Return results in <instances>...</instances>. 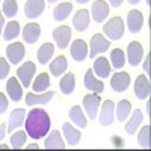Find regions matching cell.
Wrapping results in <instances>:
<instances>
[{"mask_svg":"<svg viewBox=\"0 0 151 151\" xmlns=\"http://www.w3.org/2000/svg\"><path fill=\"white\" fill-rule=\"evenodd\" d=\"M24 125H26L27 136H30L35 141H40L48 133L52 121H50L48 113L44 109H32L26 115Z\"/></svg>","mask_w":151,"mask_h":151,"instance_id":"1","label":"cell"},{"mask_svg":"<svg viewBox=\"0 0 151 151\" xmlns=\"http://www.w3.org/2000/svg\"><path fill=\"white\" fill-rule=\"evenodd\" d=\"M103 32L109 36V41H118L124 35V21L121 17H112L106 24H103Z\"/></svg>","mask_w":151,"mask_h":151,"instance_id":"2","label":"cell"},{"mask_svg":"<svg viewBox=\"0 0 151 151\" xmlns=\"http://www.w3.org/2000/svg\"><path fill=\"white\" fill-rule=\"evenodd\" d=\"M110 47V41L106 40V38L101 35V33H95L92 38H91V41H89V53H88V56L95 59V56L98 53H104L107 52Z\"/></svg>","mask_w":151,"mask_h":151,"instance_id":"3","label":"cell"},{"mask_svg":"<svg viewBox=\"0 0 151 151\" xmlns=\"http://www.w3.org/2000/svg\"><path fill=\"white\" fill-rule=\"evenodd\" d=\"M35 73H36V68L33 62H24V65H21L17 70V79L21 82V85H24V88H27L32 85V79Z\"/></svg>","mask_w":151,"mask_h":151,"instance_id":"4","label":"cell"},{"mask_svg":"<svg viewBox=\"0 0 151 151\" xmlns=\"http://www.w3.org/2000/svg\"><path fill=\"white\" fill-rule=\"evenodd\" d=\"M100 104H101V98L98 97V94H88V95L83 97V107H85L88 116L91 119L97 118Z\"/></svg>","mask_w":151,"mask_h":151,"instance_id":"5","label":"cell"},{"mask_svg":"<svg viewBox=\"0 0 151 151\" xmlns=\"http://www.w3.org/2000/svg\"><path fill=\"white\" fill-rule=\"evenodd\" d=\"M134 94L139 100H147L151 94V85L147 76L141 74L137 76L136 80H134Z\"/></svg>","mask_w":151,"mask_h":151,"instance_id":"6","label":"cell"},{"mask_svg":"<svg viewBox=\"0 0 151 151\" xmlns=\"http://www.w3.org/2000/svg\"><path fill=\"white\" fill-rule=\"evenodd\" d=\"M45 9V0H27L24 5V14L27 18H38Z\"/></svg>","mask_w":151,"mask_h":151,"instance_id":"7","label":"cell"},{"mask_svg":"<svg viewBox=\"0 0 151 151\" xmlns=\"http://www.w3.org/2000/svg\"><path fill=\"white\" fill-rule=\"evenodd\" d=\"M144 58V48L141 45V42L137 41H133L129 44V48H127V59H129V64L132 67H137L141 64V60Z\"/></svg>","mask_w":151,"mask_h":151,"instance_id":"8","label":"cell"},{"mask_svg":"<svg viewBox=\"0 0 151 151\" xmlns=\"http://www.w3.org/2000/svg\"><path fill=\"white\" fill-rule=\"evenodd\" d=\"M24 55H26V50L21 42H14L6 47V58L12 65H17L20 60H23Z\"/></svg>","mask_w":151,"mask_h":151,"instance_id":"9","label":"cell"},{"mask_svg":"<svg viewBox=\"0 0 151 151\" xmlns=\"http://www.w3.org/2000/svg\"><path fill=\"white\" fill-rule=\"evenodd\" d=\"M110 86L115 92H124L130 86V76L127 73H115L110 79Z\"/></svg>","mask_w":151,"mask_h":151,"instance_id":"10","label":"cell"},{"mask_svg":"<svg viewBox=\"0 0 151 151\" xmlns=\"http://www.w3.org/2000/svg\"><path fill=\"white\" fill-rule=\"evenodd\" d=\"M53 40L59 48H67L71 40V29L68 26H60L53 30Z\"/></svg>","mask_w":151,"mask_h":151,"instance_id":"11","label":"cell"},{"mask_svg":"<svg viewBox=\"0 0 151 151\" xmlns=\"http://www.w3.org/2000/svg\"><path fill=\"white\" fill-rule=\"evenodd\" d=\"M127 26H129V30L132 33H139L142 26H144V15L141 11L137 9H133L129 12L127 15Z\"/></svg>","mask_w":151,"mask_h":151,"instance_id":"12","label":"cell"},{"mask_svg":"<svg viewBox=\"0 0 151 151\" xmlns=\"http://www.w3.org/2000/svg\"><path fill=\"white\" fill-rule=\"evenodd\" d=\"M113 116H115V104L112 100H106L101 106V112H100V124L107 127L113 122Z\"/></svg>","mask_w":151,"mask_h":151,"instance_id":"13","label":"cell"},{"mask_svg":"<svg viewBox=\"0 0 151 151\" xmlns=\"http://www.w3.org/2000/svg\"><path fill=\"white\" fill-rule=\"evenodd\" d=\"M70 52H71V56L74 60H77V62H82L88 58V44L83 41V40H76L73 41L71 44V48H70Z\"/></svg>","mask_w":151,"mask_h":151,"instance_id":"14","label":"cell"},{"mask_svg":"<svg viewBox=\"0 0 151 151\" xmlns=\"http://www.w3.org/2000/svg\"><path fill=\"white\" fill-rule=\"evenodd\" d=\"M83 83H85V88L89 89L95 94H101L104 91V83L101 80H97L95 76H94V71L92 70H88L86 74H85V79H83Z\"/></svg>","mask_w":151,"mask_h":151,"instance_id":"15","label":"cell"},{"mask_svg":"<svg viewBox=\"0 0 151 151\" xmlns=\"http://www.w3.org/2000/svg\"><path fill=\"white\" fill-rule=\"evenodd\" d=\"M91 12H92V18L97 23H103L109 15V5L104 2V0H97V2L92 3Z\"/></svg>","mask_w":151,"mask_h":151,"instance_id":"16","label":"cell"},{"mask_svg":"<svg viewBox=\"0 0 151 151\" xmlns=\"http://www.w3.org/2000/svg\"><path fill=\"white\" fill-rule=\"evenodd\" d=\"M41 36V27L36 23H29L23 29V38L27 44H35Z\"/></svg>","mask_w":151,"mask_h":151,"instance_id":"17","label":"cell"},{"mask_svg":"<svg viewBox=\"0 0 151 151\" xmlns=\"http://www.w3.org/2000/svg\"><path fill=\"white\" fill-rule=\"evenodd\" d=\"M55 97V92H42V94H36V92H29L26 94V104L27 106H38V104H45L50 100Z\"/></svg>","mask_w":151,"mask_h":151,"instance_id":"18","label":"cell"},{"mask_svg":"<svg viewBox=\"0 0 151 151\" xmlns=\"http://www.w3.org/2000/svg\"><path fill=\"white\" fill-rule=\"evenodd\" d=\"M21 86L23 85H20L18 79H15V77H11L6 82V92L12 101H20L21 100V97H23V88Z\"/></svg>","mask_w":151,"mask_h":151,"instance_id":"19","label":"cell"},{"mask_svg":"<svg viewBox=\"0 0 151 151\" xmlns=\"http://www.w3.org/2000/svg\"><path fill=\"white\" fill-rule=\"evenodd\" d=\"M73 24L74 29L79 32H85L88 27H89V11L86 9H80L76 12V15L73 18Z\"/></svg>","mask_w":151,"mask_h":151,"instance_id":"20","label":"cell"},{"mask_svg":"<svg viewBox=\"0 0 151 151\" xmlns=\"http://www.w3.org/2000/svg\"><path fill=\"white\" fill-rule=\"evenodd\" d=\"M44 147L45 150H64L65 148V144H64V139L60 136V132L59 130H53L50 132L48 137L44 142Z\"/></svg>","mask_w":151,"mask_h":151,"instance_id":"21","label":"cell"},{"mask_svg":"<svg viewBox=\"0 0 151 151\" xmlns=\"http://www.w3.org/2000/svg\"><path fill=\"white\" fill-rule=\"evenodd\" d=\"M24 118H26V112H24V109L12 110L11 116H9V121H8V125H6V130L8 132H14L15 129H18L20 125L24 124Z\"/></svg>","mask_w":151,"mask_h":151,"instance_id":"22","label":"cell"},{"mask_svg":"<svg viewBox=\"0 0 151 151\" xmlns=\"http://www.w3.org/2000/svg\"><path fill=\"white\" fill-rule=\"evenodd\" d=\"M110 64H109V60L106 58H97L95 62H94V68L92 71L97 73L98 77H101V79H107L109 77V74H110Z\"/></svg>","mask_w":151,"mask_h":151,"instance_id":"23","label":"cell"},{"mask_svg":"<svg viewBox=\"0 0 151 151\" xmlns=\"http://www.w3.org/2000/svg\"><path fill=\"white\" fill-rule=\"evenodd\" d=\"M62 133H64L68 145H77L79 141H80V137H82V133L77 129H74L73 125L68 124V122H65L64 125H62Z\"/></svg>","mask_w":151,"mask_h":151,"instance_id":"24","label":"cell"},{"mask_svg":"<svg viewBox=\"0 0 151 151\" xmlns=\"http://www.w3.org/2000/svg\"><path fill=\"white\" fill-rule=\"evenodd\" d=\"M53 53H55V45L52 42H45L42 44L40 48H38V62L41 65H45L48 64V60H52L53 58Z\"/></svg>","mask_w":151,"mask_h":151,"instance_id":"25","label":"cell"},{"mask_svg":"<svg viewBox=\"0 0 151 151\" xmlns=\"http://www.w3.org/2000/svg\"><path fill=\"white\" fill-rule=\"evenodd\" d=\"M68 68V62H67V58L64 55L58 56L55 60L50 62V73H52L55 77H59L60 74H64Z\"/></svg>","mask_w":151,"mask_h":151,"instance_id":"26","label":"cell"},{"mask_svg":"<svg viewBox=\"0 0 151 151\" xmlns=\"http://www.w3.org/2000/svg\"><path fill=\"white\" fill-rule=\"evenodd\" d=\"M33 88V91L36 94H42L48 89V86H50V77H48V74L47 73H41L40 76H36V79L33 80V83L30 85Z\"/></svg>","mask_w":151,"mask_h":151,"instance_id":"27","label":"cell"},{"mask_svg":"<svg viewBox=\"0 0 151 151\" xmlns=\"http://www.w3.org/2000/svg\"><path fill=\"white\" fill-rule=\"evenodd\" d=\"M59 88H60L62 94H65V95L73 94V91L76 89V77H74V74L73 73L65 74L64 77L60 79V82H59Z\"/></svg>","mask_w":151,"mask_h":151,"instance_id":"28","label":"cell"},{"mask_svg":"<svg viewBox=\"0 0 151 151\" xmlns=\"http://www.w3.org/2000/svg\"><path fill=\"white\" fill-rule=\"evenodd\" d=\"M68 116H70V119H71L76 125H79L80 129H85L86 125H88V121H86V118H85V115H83V110H82L80 106H74L73 109H70Z\"/></svg>","mask_w":151,"mask_h":151,"instance_id":"29","label":"cell"},{"mask_svg":"<svg viewBox=\"0 0 151 151\" xmlns=\"http://www.w3.org/2000/svg\"><path fill=\"white\" fill-rule=\"evenodd\" d=\"M142 119H144V118H142V112H141L139 109H134L132 118L127 121V124H125V132L130 133V134L136 133L137 127H139V125L142 124Z\"/></svg>","mask_w":151,"mask_h":151,"instance_id":"30","label":"cell"},{"mask_svg":"<svg viewBox=\"0 0 151 151\" xmlns=\"http://www.w3.org/2000/svg\"><path fill=\"white\" fill-rule=\"evenodd\" d=\"M73 12V5L71 3H60L59 6H56V9L53 11V18L56 21H64L70 17V14Z\"/></svg>","mask_w":151,"mask_h":151,"instance_id":"31","label":"cell"},{"mask_svg":"<svg viewBox=\"0 0 151 151\" xmlns=\"http://www.w3.org/2000/svg\"><path fill=\"white\" fill-rule=\"evenodd\" d=\"M115 110H116L118 121H125L127 116L130 115V112H132V103L129 101V100H121V101L116 104Z\"/></svg>","mask_w":151,"mask_h":151,"instance_id":"32","label":"cell"},{"mask_svg":"<svg viewBox=\"0 0 151 151\" xmlns=\"http://www.w3.org/2000/svg\"><path fill=\"white\" fill-rule=\"evenodd\" d=\"M18 33H20V23L18 21H9L6 24L5 30H3V40L11 41V40H14V38H17Z\"/></svg>","mask_w":151,"mask_h":151,"instance_id":"33","label":"cell"},{"mask_svg":"<svg viewBox=\"0 0 151 151\" xmlns=\"http://www.w3.org/2000/svg\"><path fill=\"white\" fill-rule=\"evenodd\" d=\"M110 60H112V65L113 68H116V70H121L125 64V55L121 48H115V50H112V53H110Z\"/></svg>","mask_w":151,"mask_h":151,"instance_id":"34","label":"cell"},{"mask_svg":"<svg viewBox=\"0 0 151 151\" xmlns=\"http://www.w3.org/2000/svg\"><path fill=\"white\" fill-rule=\"evenodd\" d=\"M26 139H27V134L24 132H15L14 134L11 136V145L14 150H20L24 147V144H26Z\"/></svg>","mask_w":151,"mask_h":151,"instance_id":"35","label":"cell"},{"mask_svg":"<svg viewBox=\"0 0 151 151\" xmlns=\"http://www.w3.org/2000/svg\"><path fill=\"white\" fill-rule=\"evenodd\" d=\"M18 12V5H17V0H5L3 2V14L8 18L15 17Z\"/></svg>","mask_w":151,"mask_h":151,"instance_id":"36","label":"cell"},{"mask_svg":"<svg viewBox=\"0 0 151 151\" xmlns=\"http://www.w3.org/2000/svg\"><path fill=\"white\" fill-rule=\"evenodd\" d=\"M137 142L142 148H150V125H144L137 134Z\"/></svg>","mask_w":151,"mask_h":151,"instance_id":"37","label":"cell"},{"mask_svg":"<svg viewBox=\"0 0 151 151\" xmlns=\"http://www.w3.org/2000/svg\"><path fill=\"white\" fill-rule=\"evenodd\" d=\"M8 73H9V62L5 58H0V80L6 79Z\"/></svg>","mask_w":151,"mask_h":151,"instance_id":"38","label":"cell"},{"mask_svg":"<svg viewBox=\"0 0 151 151\" xmlns=\"http://www.w3.org/2000/svg\"><path fill=\"white\" fill-rule=\"evenodd\" d=\"M6 109H8V98H6L5 94L0 92V115H2V113H5Z\"/></svg>","mask_w":151,"mask_h":151,"instance_id":"39","label":"cell"},{"mask_svg":"<svg viewBox=\"0 0 151 151\" xmlns=\"http://www.w3.org/2000/svg\"><path fill=\"white\" fill-rule=\"evenodd\" d=\"M5 134H6V124H0V141L5 139Z\"/></svg>","mask_w":151,"mask_h":151,"instance_id":"40","label":"cell"},{"mask_svg":"<svg viewBox=\"0 0 151 151\" xmlns=\"http://www.w3.org/2000/svg\"><path fill=\"white\" fill-rule=\"evenodd\" d=\"M122 2H124V0H109V3H110L113 8H119V6L122 5Z\"/></svg>","mask_w":151,"mask_h":151,"instance_id":"41","label":"cell"},{"mask_svg":"<svg viewBox=\"0 0 151 151\" xmlns=\"http://www.w3.org/2000/svg\"><path fill=\"white\" fill-rule=\"evenodd\" d=\"M144 70L145 73H150V55L145 58V64H144Z\"/></svg>","mask_w":151,"mask_h":151,"instance_id":"42","label":"cell"},{"mask_svg":"<svg viewBox=\"0 0 151 151\" xmlns=\"http://www.w3.org/2000/svg\"><path fill=\"white\" fill-rule=\"evenodd\" d=\"M3 26H5V18H3V14L0 12V33L3 30Z\"/></svg>","mask_w":151,"mask_h":151,"instance_id":"43","label":"cell"},{"mask_svg":"<svg viewBox=\"0 0 151 151\" xmlns=\"http://www.w3.org/2000/svg\"><path fill=\"white\" fill-rule=\"evenodd\" d=\"M27 150H38V145L32 144V145H29V147H27Z\"/></svg>","mask_w":151,"mask_h":151,"instance_id":"44","label":"cell"},{"mask_svg":"<svg viewBox=\"0 0 151 151\" xmlns=\"http://www.w3.org/2000/svg\"><path fill=\"white\" fill-rule=\"evenodd\" d=\"M76 2H77V3H80V5H85V3H88V2H89V0H76Z\"/></svg>","mask_w":151,"mask_h":151,"instance_id":"45","label":"cell"},{"mask_svg":"<svg viewBox=\"0 0 151 151\" xmlns=\"http://www.w3.org/2000/svg\"><path fill=\"white\" fill-rule=\"evenodd\" d=\"M139 2H141V0H129V3H132V5H137Z\"/></svg>","mask_w":151,"mask_h":151,"instance_id":"46","label":"cell"},{"mask_svg":"<svg viewBox=\"0 0 151 151\" xmlns=\"http://www.w3.org/2000/svg\"><path fill=\"white\" fill-rule=\"evenodd\" d=\"M147 113H150V101L147 103Z\"/></svg>","mask_w":151,"mask_h":151,"instance_id":"47","label":"cell"},{"mask_svg":"<svg viewBox=\"0 0 151 151\" xmlns=\"http://www.w3.org/2000/svg\"><path fill=\"white\" fill-rule=\"evenodd\" d=\"M55 2H58V0H48V3H55Z\"/></svg>","mask_w":151,"mask_h":151,"instance_id":"48","label":"cell"},{"mask_svg":"<svg viewBox=\"0 0 151 151\" xmlns=\"http://www.w3.org/2000/svg\"><path fill=\"white\" fill-rule=\"evenodd\" d=\"M145 2H147V5H150V0H145Z\"/></svg>","mask_w":151,"mask_h":151,"instance_id":"49","label":"cell"}]
</instances>
